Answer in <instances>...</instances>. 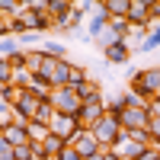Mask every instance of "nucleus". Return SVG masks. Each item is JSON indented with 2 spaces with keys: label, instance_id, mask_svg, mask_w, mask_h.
Wrapping results in <instances>:
<instances>
[{
  "label": "nucleus",
  "instance_id": "obj_1",
  "mask_svg": "<svg viewBox=\"0 0 160 160\" xmlns=\"http://www.w3.org/2000/svg\"><path fill=\"white\" fill-rule=\"evenodd\" d=\"M128 83H131V93H135L138 99L151 102V99L157 96V93H160V64L141 68V71H138V77H131Z\"/></svg>",
  "mask_w": 160,
  "mask_h": 160
},
{
  "label": "nucleus",
  "instance_id": "obj_2",
  "mask_svg": "<svg viewBox=\"0 0 160 160\" xmlns=\"http://www.w3.org/2000/svg\"><path fill=\"white\" fill-rule=\"evenodd\" d=\"M38 102H42V99H38L35 93L22 90V93H19V99L13 102V118H16L19 125H29L32 118H35V112H38Z\"/></svg>",
  "mask_w": 160,
  "mask_h": 160
},
{
  "label": "nucleus",
  "instance_id": "obj_3",
  "mask_svg": "<svg viewBox=\"0 0 160 160\" xmlns=\"http://www.w3.org/2000/svg\"><path fill=\"white\" fill-rule=\"evenodd\" d=\"M118 125H122V131L128 135V131H141L151 125V112L148 106H131V109H125L122 115H118Z\"/></svg>",
  "mask_w": 160,
  "mask_h": 160
},
{
  "label": "nucleus",
  "instance_id": "obj_4",
  "mask_svg": "<svg viewBox=\"0 0 160 160\" xmlns=\"http://www.w3.org/2000/svg\"><path fill=\"white\" fill-rule=\"evenodd\" d=\"M80 128H83V125L77 122V115H64V112H58V115L48 122V131H51V135H58V138H64L68 144H71V138L77 135Z\"/></svg>",
  "mask_w": 160,
  "mask_h": 160
},
{
  "label": "nucleus",
  "instance_id": "obj_5",
  "mask_svg": "<svg viewBox=\"0 0 160 160\" xmlns=\"http://www.w3.org/2000/svg\"><path fill=\"white\" fill-rule=\"evenodd\" d=\"M102 115H106V96H102V99H93V102H80V109H77V122L83 125V128H93Z\"/></svg>",
  "mask_w": 160,
  "mask_h": 160
},
{
  "label": "nucleus",
  "instance_id": "obj_6",
  "mask_svg": "<svg viewBox=\"0 0 160 160\" xmlns=\"http://www.w3.org/2000/svg\"><path fill=\"white\" fill-rule=\"evenodd\" d=\"M51 106H55L58 112H64V115H77L80 99H77V93L71 87H61V90H51Z\"/></svg>",
  "mask_w": 160,
  "mask_h": 160
},
{
  "label": "nucleus",
  "instance_id": "obj_7",
  "mask_svg": "<svg viewBox=\"0 0 160 160\" xmlns=\"http://www.w3.org/2000/svg\"><path fill=\"white\" fill-rule=\"evenodd\" d=\"M71 148H74V151H77L80 157H83V160L102 151V148H99V141H96V135H93L90 128H80V131H77V135L71 138Z\"/></svg>",
  "mask_w": 160,
  "mask_h": 160
},
{
  "label": "nucleus",
  "instance_id": "obj_8",
  "mask_svg": "<svg viewBox=\"0 0 160 160\" xmlns=\"http://www.w3.org/2000/svg\"><path fill=\"white\" fill-rule=\"evenodd\" d=\"M22 22H26V29L35 32V35H42V32H48V29H55V19H51L48 13H29V10H26V13H22Z\"/></svg>",
  "mask_w": 160,
  "mask_h": 160
},
{
  "label": "nucleus",
  "instance_id": "obj_9",
  "mask_svg": "<svg viewBox=\"0 0 160 160\" xmlns=\"http://www.w3.org/2000/svg\"><path fill=\"white\" fill-rule=\"evenodd\" d=\"M102 55H106V61H109V64H125V61L131 58V42L118 38V42H115V45H109Z\"/></svg>",
  "mask_w": 160,
  "mask_h": 160
},
{
  "label": "nucleus",
  "instance_id": "obj_10",
  "mask_svg": "<svg viewBox=\"0 0 160 160\" xmlns=\"http://www.w3.org/2000/svg\"><path fill=\"white\" fill-rule=\"evenodd\" d=\"M0 138H3L7 144H13V148H19V144H29V128L19 125V122H13V125L3 128V135H0Z\"/></svg>",
  "mask_w": 160,
  "mask_h": 160
},
{
  "label": "nucleus",
  "instance_id": "obj_11",
  "mask_svg": "<svg viewBox=\"0 0 160 160\" xmlns=\"http://www.w3.org/2000/svg\"><path fill=\"white\" fill-rule=\"evenodd\" d=\"M71 13H74V3H71V0H48V16L55 19V26L68 22Z\"/></svg>",
  "mask_w": 160,
  "mask_h": 160
},
{
  "label": "nucleus",
  "instance_id": "obj_12",
  "mask_svg": "<svg viewBox=\"0 0 160 160\" xmlns=\"http://www.w3.org/2000/svg\"><path fill=\"white\" fill-rule=\"evenodd\" d=\"M128 7H131V0H102V3H99V10H102L109 19H122V16H128Z\"/></svg>",
  "mask_w": 160,
  "mask_h": 160
},
{
  "label": "nucleus",
  "instance_id": "obj_13",
  "mask_svg": "<svg viewBox=\"0 0 160 160\" xmlns=\"http://www.w3.org/2000/svg\"><path fill=\"white\" fill-rule=\"evenodd\" d=\"M71 90H74V87H71ZM74 93H77V99H80V102H93V99H102V96H106L102 87L96 83V80H87V83H83V87H77Z\"/></svg>",
  "mask_w": 160,
  "mask_h": 160
},
{
  "label": "nucleus",
  "instance_id": "obj_14",
  "mask_svg": "<svg viewBox=\"0 0 160 160\" xmlns=\"http://www.w3.org/2000/svg\"><path fill=\"white\" fill-rule=\"evenodd\" d=\"M106 29H109V16H106L102 10H96V13L90 16V29H87V35H90V38H99Z\"/></svg>",
  "mask_w": 160,
  "mask_h": 160
},
{
  "label": "nucleus",
  "instance_id": "obj_15",
  "mask_svg": "<svg viewBox=\"0 0 160 160\" xmlns=\"http://www.w3.org/2000/svg\"><path fill=\"white\" fill-rule=\"evenodd\" d=\"M68 148V141L64 138H58V135H48L45 141H42V157H61V151Z\"/></svg>",
  "mask_w": 160,
  "mask_h": 160
},
{
  "label": "nucleus",
  "instance_id": "obj_16",
  "mask_svg": "<svg viewBox=\"0 0 160 160\" xmlns=\"http://www.w3.org/2000/svg\"><path fill=\"white\" fill-rule=\"evenodd\" d=\"M148 148H151V144H135V141H125L122 148H118V154H122V160H141Z\"/></svg>",
  "mask_w": 160,
  "mask_h": 160
},
{
  "label": "nucleus",
  "instance_id": "obj_17",
  "mask_svg": "<svg viewBox=\"0 0 160 160\" xmlns=\"http://www.w3.org/2000/svg\"><path fill=\"white\" fill-rule=\"evenodd\" d=\"M55 115H58V109L51 106V99H42V102H38V112H35V118H32V122H42V125H48Z\"/></svg>",
  "mask_w": 160,
  "mask_h": 160
},
{
  "label": "nucleus",
  "instance_id": "obj_18",
  "mask_svg": "<svg viewBox=\"0 0 160 160\" xmlns=\"http://www.w3.org/2000/svg\"><path fill=\"white\" fill-rule=\"evenodd\" d=\"M109 32L128 42V38H131V26H128V16H122V19H109Z\"/></svg>",
  "mask_w": 160,
  "mask_h": 160
},
{
  "label": "nucleus",
  "instance_id": "obj_19",
  "mask_svg": "<svg viewBox=\"0 0 160 160\" xmlns=\"http://www.w3.org/2000/svg\"><path fill=\"white\" fill-rule=\"evenodd\" d=\"M87 80H90V74H87V68H83V64H71V80H68V87H83L87 83Z\"/></svg>",
  "mask_w": 160,
  "mask_h": 160
},
{
  "label": "nucleus",
  "instance_id": "obj_20",
  "mask_svg": "<svg viewBox=\"0 0 160 160\" xmlns=\"http://www.w3.org/2000/svg\"><path fill=\"white\" fill-rule=\"evenodd\" d=\"M160 48V22L154 26V29L148 32V38H144V42L138 45V51H157Z\"/></svg>",
  "mask_w": 160,
  "mask_h": 160
},
{
  "label": "nucleus",
  "instance_id": "obj_21",
  "mask_svg": "<svg viewBox=\"0 0 160 160\" xmlns=\"http://www.w3.org/2000/svg\"><path fill=\"white\" fill-rule=\"evenodd\" d=\"M22 3H19V0H0V13H3V16L7 19H13V16H22Z\"/></svg>",
  "mask_w": 160,
  "mask_h": 160
},
{
  "label": "nucleus",
  "instance_id": "obj_22",
  "mask_svg": "<svg viewBox=\"0 0 160 160\" xmlns=\"http://www.w3.org/2000/svg\"><path fill=\"white\" fill-rule=\"evenodd\" d=\"M45 64V51L42 48H29V74H38Z\"/></svg>",
  "mask_w": 160,
  "mask_h": 160
},
{
  "label": "nucleus",
  "instance_id": "obj_23",
  "mask_svg": "<svg viewBox=\"0 0 160 160\" xmlns=\"http://www.w3.org/2000/svg\"><path fill=\"white\" fill-rule=\"evenodd\" d=\"M26 128H29V141H45V138L51 135L48 125H42V122H29Z\"/></svg>",
  "mask_w": 160,
  "mask_h": 160
},
{
  "label": "nucleus",
  "instance_id": "obj_24",
  "mask_svg": "<svg viewBox=\"0 0 160 160\" xmlns=\"http://www.w3.org/2000/svg\"><path fill=\"white\" fill-rule=\"evenodd\" d=\"M42 51H45L48 58H68V55H64V45H61V42H55V38H48V42L42 45Z\"/></svg>",
  "mask_w": 160,
  "mask_h": 160
},
{
  "label": "nucleus",
  "instance_id": "obj_25",
  "mask_svg": "<svg viewBox=\"0 0 160 160\" xmlns=\"http://www.w3.org/2000/svg\"><path fill=\"white\" fill-rule=\"evenodd\" d=\"M19 93H22L19 87H13V83H7V87H0V99H3L7 106H13V102L19 99Z\"/></svg>",
  "mask_w": 160,
  "mask_h": 160
},
{
  "label": "nucleus",
  "instance_id": "obj_26",
  "mask_svg": "<svg viewBox=\"0 0 160 160\" xmlns=\"http://www.w3.org/2000/svg\"><path fill=\"white\" fill-rule=\"evenodd\" d=\"M19 51V42L16 38H0V58H13Z\"/></svg>",
  "mask_w": 160,
  "mask_h": 160
},
{
  "label": "nucleus",
  "instance_id": "obj_27",
  "mask_svg": "<svg viewBox=\"0 0 160 160\" xmlns=\"http://www.w3.org/2000/svg\"><path fill=\"white\" fill-rule=\"evenodd\" d=\"M148 135H151V144L160 151V115H151V125H148Z\"/></svg>",
  "mask_w": 160,
  "mask_h": 160
},
{
  "label": "nucleus",
  "instance_id": "obj_28",
  "mask_svg": "<svg viewBox=\"0 0 160 160\" xmlns=\"http://www.w3.org/2000/svg\"><path fill=\"white\" fill-rule=\"evenodd\" d=\"M7 83H13V68L7 58H0V87H7Z\"/></svg>",
  "mask_w": 160,
  "mask_h": 160
},
{
  "label": "nucleus",
  "instance_id": "obj_29",
  "mask_svg": "<svg viewBox=\"0 0 160 160\" xmlns=\"http://www.w3.org/2000/svg\"><path fill=\"white\" fill-rule=\"evenodd\" d=\"M0 122H3V128L16 122V118H13V106H7L3 99H0Z\"/></svg>",
  "mask_w": 160,
  "mask_h": 160
},
{
  "label": "nucleus",
  "instance_id": "obj_30",
  "mask_svg": "<svg viewBox=\"0 0 160 160\" xmlns=\"http://www.w3.org/2000/svg\"><path fill=\"white\" fill-rule=\"evenodd\" d=\"M128 141H135V144H151V135H148V128H141V131H128Z\"/></svg>",
  "mask_w": 160,
  "mask_h": 160
},
{
  "label": "nucleus",
  "instance_id": "obj_31",
  "mask_svg": "<svg viewBox=\"0 0 160 160\" xmlns=\"http://www.w3.org/2000/svg\"><path fill=\"white\" fill-rule=\"evenodd\" d=\"M148 19H151V26L160 22V0H151V16H148Z\"/></svg>",
  "mask_w": 160,
  "mask_h": 160
},
{
  "label": "nucleus",
  "instance_id": "obj_32",
  "mask_svg": "<svg viewBox=\"0 0 160 160\" xmlns=\"http://www.w3.org/2000/svg\"><path fill=\"white\" fill-rule=\"evenodd\" d=\"M0 160H13V144H7L0 138Z\"/></svg>",
  "mask_w": 160,
  "mask_h": 160
},
{
  "label": "nucleus",
  "instance_id": "obj_33",
  "mask_svg": "<svg viewBox=\"0 0 160 160\" xmlns=\"http://www.w3.org/2000/svg\"><path fill=\"white\" fill-rule=\"evenodd\" d=\"M58 160H83V157H80V154H77V151L71 148V144H68V148L61 151V157H58Z\"/></svg>",
  "mask_w": 160,
  "mask_h": 160
},
{
  "label": "nucleus",
  "instance_id": "obj_34",
  "mask_svg": "<svg viewBox=\"0 0 160 160\" xmlns=\"http://www.w3.org/2000/svg\"><path fill=\"white\" fill-rule=\"evenodd\" d=\"M0 38H13V35H10V19H7V16H0Z\"/></svg>",
  "mask_w": 160,
  "mask_h": 160
},
{
  "label": "nucleus",
  "instance_id": "obj_35",
  "mask_svg": "<svg viewBox=\"0 0 160 160\" xmlns=\"http://www.w3.org/2000/svg\"><path fill=\"white\" fill-rule=\"evenodd\" d=\"M148 112H151V115H160V93H157V96L148 102Z\"/></svg>",
  "mask_w": 160,
  "mask_h": 160
},
{
  "label": "nucleus",
  "instance_id": "obj_36",
  "mask_svg": "<svg viewBox=\"0 0 160 160\" xmlns=\"http://www.w3.org/2000/svg\"><path fill=\"white\" fill-rule=\"evenodd\" d=\"M141 160H160V151H157V148H154V144H151V148H148V151H144V157H141Z\"/></svg>",
  "mask_w": 160,
  "mask_h": 160
},
{
  "label": "nucleus",
  "instance_id": "obj_37",
  "mask_svg": "<svg viewBox=\"0 0 160 160\" xmlns=\"http://www.w3.org/2000/svg\"><path fill=\"white\" fill-rule=\"evenodd\" d=\"M83 13H90V10H99V3H93V0H83V3H77Z\"/></svg>",
  "mask_w": 160,
  "mask_h": 160
},
{
  "label": "nucleus",
  "instance_id": "obj_38",
  "mask_svg": "<svg viewBox=\"0 0 160 160\" xmlns=\"http://www.w3.org/2000/svg\"><path fill=\"white\" fill-rule=\"evenodd\" d=\"M102 160H122V154L118 151H102Z\"/></svg>",
  "mask_w": 160,
  "mask_h": 160
},
{
  "label": "nucleus",
  "instance_id": "obj_39",
  "mask_svg": "<svg viewBox=\"0 0 160 160\" xmlns=\"http://www.w3.org/2000/svg\"><path fill=\"white\" fill-rule=\"evenodd\" d=\"M87 160H102V151H99V154H93V157H87Z\"/></svg>",
  "mask_w": 160,
  "mask_h": 160
},
{
  "label": "nucleus",
  "instance_id": "obj_40",
  "mask_svg": "<svg viewBox=\"0 0 160 160\" xmlns=\"http://www.w3.org/2000/svg\"><path fill=\"white\" fill-rule=\"evenodd\" d=\"M0 135H3V122H0Z\"/></svg>",
  "mask_w": 160,
  "mask_h": 160
},
{
  "label": "nucleus",
  "instance_id": "obj_41",
  "mask_svg": "<svg viewBox=\"0 0 160 160\" xmlns=\"http://www.w3.org/2000/svg\"><path fill=\"white\" fill-rule=\"evenodd\" d=\"M45 160H58V157H45Z\"/></svg>",
  "mask_w": 160,
  "mask_h": 160
}]
</instances>
